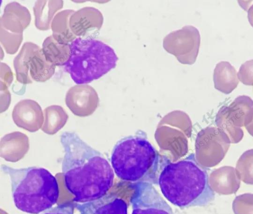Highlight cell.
Returning <instances> with one entry per match:
<instances>
[{"label": "cell", "mask_w": 253, "mask_h": 214, "mask_svg": "<svg viewBox=\"0 0 253 214\" xmlns=\"http://www.w3.org/2000/svg\"><path fill=\"white\" fill-rule=\"evenodd\" d=\"M60 142L65 152V185L75 196L73 201L84 203L106 195L113 184L114 171L105 156L74 132L63 133Z\"/></svg>", "instance_id": "6da1fadb"}, {"label": "cell", "mask_w": 253, "mask_h": 214, "mask_svg": "<svg viewBox=\"0 0 253 214\" xmlns=\"http://www.w3.org/2000/svg\"><path fill=\"white\" fill-rule=\"evenodd\" d=\"M207 172L192 153L176 162L166 160L158 179L161 191L170 203L182 209L205 206L214 198Z\"/></svg>", "instance_id": "7a4b0ae2"}, {"label": "cell", "mask_w": 253, "mask_h": 214, "mask_svg": "<svg viewBox=\"0 0 253 214\" xmlns=\"http://www.w3.org/2000/svg\"><path fill=\"white\" fill-rule=\"evenodd\" d=\"M112 168L121 180L158 184L164 164L143 132L124 137L116 143L111 156Z\"/></svg>", "instance_id": "3957f363"}, {"label": "cell", "mask_w": 253, "mask_h": 214, "mask_svg": "<svg viewBox=\"0 0 253 214\" xmlns=\"http://www.w3.org/2000/svg\"><path fill=\"white\" fill-rule=\"evenodd\" d=\"M10 180L15 207L22 212L38 214L52 208L59 198L56 178L46 169L37 167L15 169L2 165Z\"/></svg>", "instance_id": "277c9868"}, {"label": "cell", "mask_w": 253, "mask_h": 214, "mask_svg": "<svg viewBox=\"0 0 253 214\" xmlns=\"http://www.w3.org/2000/svg\"><path fill=\"white\" fill-rule=\"evenodd\" d=\"M70 44L71 55L65 70L77 84L98 79L117 65L114 50L100 40L78 37Z\"/></svg>", "instance_id": "5b68a950"}, {"label": "cell", "mask_w": 253, "mask_h": 214, "mask_svg": "<svg viewBox=\"0 0 253 214\" xmlns=\"http://www.w3.org/2000/svg\"><path fill=\"white\" fill-rule=\"evenodd\" d=\"M253 120V101L248 96L237 97L229 106L220 107L216 116L218 128L228 137L231 143H237L243 139L241 127H246Z\"/></svg>", "instance_id": "8992f818"}, {"label": "cell", "mask_w": 253, "mask_h": 214, "mask_svg": "<svg viewBox=\"0 0 253 214\" xmlns=\"http://www.w3.org/2000/svg\"><path fill=\"white\" fill-rule=\"evenodd\" d=\"M200 42L199 30L189 25L167 35L163 39V47L180 63L192 65L196 61Z\"/></svg>", "instance_id": "52a82bcc"}, {"label": "cell", "mask_w": 253, "mask_h": 214, "mask_svg": "<svg viewBox=\"0 0 253 214\" xmlns=\"http://www.w3.org/2000/svg\"><path fill=\"white\" fill-rule=\"evenodd\" d=\"M130 198L131 214H174L167 201L154 187L146 182L133 183Z\"/></svg>", "instance_id": "ba28073f"}, {"label": "cell", "mask_w": 253, "mask_h": 214, "mask_svg": "<svg viewBox=\"0 0 253 214\" xmlns=\"http://www.w3.org/2000/svg\"><path fill=\"white\" fill-rule=\"evenodd\" d=\"M99 103L95 89L87 84H78L67 92L65 103L71 112L78 116L86 117L96 110Z\"/></svg>", "instance_id": "9c48e42d"}, {"label": "cell", "mask_w": 253, "mask_h": 214, "mask_svg": "<svg viewBox=\"0 0 253 214\" xmlns=\"http://www.w3.org/2000/svg\"><path fill=\"white\" fill-rule=\"evenodd\" d=\"M12 117L18 127L30 132L41 129L44 121L41 106L31 99L22 100L17 103L13 108Z\"/></svg>", "instance_id": "30bf717a"}, {"label": "cell", "mask_w": 253, "mask_h": 214, "mask_svg": "<svg viewBox=\"0 0 253 214\" xmlns=\"http://www.w3.org/2000/svg\"><path fill=\"white\" fill-rule=\"evenodd\" d=\"M204 135L206 143L204 167L214 166L224 158L231 142L227 135L219 128H209Z\"/></svg>", "instance_id": "8fae6325"}, {"label": "cell", "mask_w": 253, "mask_h": 214, "mask_svg": "<svg viewBox=\"0 0 253 214\" xmlns=\"http://www.w3.org/2000/svg\"><path fill=\"white\" fill-rule=\"evenodd\" d=\"M103 23V16L97 8L86 6L75 11L69 20L70 28L76 36H85L99 31Z\"/></svg>", "instance_id": "7c38bea8"}, {"label": "cell", "mask_w": 253, "mask_h": 214, "mask_svg": "<svg viewBox=\"0 0 253 214\" xmlns=\"http://www.w3.org/2000/svg\"><path fill=\"white\" fill-rule=\"evenodd\" d=\"M75 207L81 214H127V206L122 199L113 195H105L99 199Z\"/></svg>", "instance_id": "4fadbf2b"}, {"label": "cell", "mask_w": 253, "mask_h": 214, "mask_svg": "<svg viewBox=\"0 0 253 214\" xmlns=\"http://www.w3.org/2000/svg\"><path fill=\"white\" fill-rule=\"evenodd\" d=\"M31 19L28 8L13 1L5 6L0 18V27L12 33L23 34L30 24Z\"/></svg>", "instance_id": "5bb4252c"}, {"label": "cell", "mask_w": 253, "mask_h": 214, "mask_svg": "<svg viewBox=\"0 0 253 214\" xmlns=\"http://www.w3.org/2000/svg\"><path fill=\"white\" fill-rule=\"evenodd\" d=\"M209 182L213 192L220 195H230L236 193L239 189L241 179L236 169L226 166L212 172Z\"/></svg>", "instance_id": "9a60e30c"}, {"label": "cell", "mask_w": 253, "mask_h": 214, "mask_svg": "<svg viewBox=\"0 0 253 214\" xmlns=\"http://www.w3.org/2000/svg\"><path fill=\"white\" fill-rule=\"evenodd\" d=\"M28 136L16 131L5 135L0 140V156L5 160L16 162L22 158L29 149Z\"/></svg>", "instance_id": "2e32d148"}, {"label": "cell", "mask_w": 253, "mask_h": 214, "mask_svg": "<svg viewBox=\"0 0 253 214\" xmlns=\"http://www.w3.org/2000/svg\"><path fill=\"white\" fill-rule=\"evenodd\" d=\"M213 79L214 88L225 94L231 93L239 82L236 69L226 61H221L216 64Z\"/></svg>", "instance_id": "e0dca14e"}, {"label": "cell", "mask_w": 253, "mask_h": 214, "mask_svg": "<svg viewBox=\"0 0 253 214\" xmlns=\"http://www.w3.org/2000/svg\"><path fill=\"white\" fill-rule=\"evenodd\" d=\"M63 6V0H37L33 7L36 28L41 31L50 29L56 13Z\"/></svg>", "instance_id": "ac0fdd59"}, {"label": "cell", "mask_w": 253, "mask_h": 214, "mask_svg": "<svg viewBox=\"0 0 253 214\" xmlns=\"http://www.w3.org/2000/svg\"><path fill=\"white\" fill-rule=\"evenodd\" d=\"M56 66L48 61L40 47L36 49L29 60V73L32 79L44 82L54 74Z\"/></svg>", "instance_id": "d6986e66"}, {"label": "cell", "mask_w": 253, "mask_h": 214, "mask_svg": "<svg viewBox=\"0 0 253 214\" xmlns=\"http://www.w3.org/2000/svg\"><path fill=\"white\" fill-rule=\"evenodd\" d=\"M42 50L46 60L57 66L65 65L71 55L70 44L57 41L52 35L44 40Z\"/></svg>", "instance_id": "ffe728a7"}, {"label": "cell", "mask_w": 253, "mask_h": 214, "mask_svg": "<svg viewBox=\"0 0 253 214\" xmlns=\"http://www.w3.org/2000/svg\"><path fill=\"white\" fill-rule=\"evenodd\" d=\"M39 47L35 43L26 42L14 58L13 66L16 79L19 82L24 84L32 83L29 73V60L33 53Z\"/></svg>", "instance_id": "44dd1931"}, {"label": "cell", "mask_w": 253, "mask_h": 214, "mask_svg": "<svg viewBox=\"0 0 253 214\" xmlns=\"http://www.w3.org/2000/svg\"><path fill=\"white\" fill-rule=\"evenodd\" d=\"M75 12L74 10L66 9L57 13L54 16L50 28L52 36L57 41L67 44L77 38L69 26L70 17Z\"/></svg>", "instance_id": "7402d4cb"}, {"label": "cell", "mask_w": 253, "mask_h": 214, "mask_svg": "<svg viewBox=\"0 0 253 214\" xmlns=\"http://www.w3.org/2000/svg\"><path fill=\"white\" fill-rule=\"evenodd\" d=\"M44 121L41 130L48 135H54L65 125L68 115L61 106L52 105L44 110Z\"/></svg>", "instance_id": "603a6c76"}, {"label": "cell", "mask_w": 253, "mask_h": 214, "mask_svg": "<svg viewBox=\"0 0 253 214\" xmlns=\"http://www.w3.org/2000/svg\"><path fill=\"white\" fill-rule=\"evenodd\" d=\"M236 169L241 180L253 185V149L244 152L238 159Z\"/></svg>", "instance_id": "cb8c5ba5"}, {"label": "cell", "mask_w": 253, "mask_h": 214, "mask_svg": "<svg viewBox=\"0 0 253 214\" xmlns=\"http://www.w3.org/2000/svg\"><path fill=\"white\" fill-rule=\"evenodd\" d=\"M23 40V34H15L0 27V41L6 52L15 54L18 50Z\"/></svg>", "instance_id": "d4e9b609"}, {"label": "cell", "mask_w": 253, "mask_h": 214, "mask_svg": "<svg viewBox=\"0 0 253 214\" xmlns=\"http://www.w3.org/2000/svg\"><path fill=\"white\" fill-rule=\"evenodd\" d=\"M232 209L234 214H253V194L236 196L233 201Z\"/></svg>", "instance_id": "484cf974"}, {"label": "cell", "mask_w": 253, "mask_h": 214, "mask_svg": "<svg viewBox=\"0 0 253 214\" xmlns=\"http://www.w3.org/2000/svg\"><path fill=\"white\" fill-rule=\"evenodd\" d=\"M239 80L246 85L253 86V59L243 63L237 73Z\"/></svg>", "instance_id": "4316f807"}, {"label": "cell", "mask_w": 253, "mask_h": 214, "mask_svg": "<svg viewBox=\"0 0 253 214\" xmlns=\"http://www.w3.org/2000/svg\"><path fill=\"white\" fill-rule=\"evenodd\" d=\"M75 205L67 203L51 208L42 214H74Z\"/></svg>", "instance_id": "83f0119b"}, {"label": "cell", "mask_w": 253, "mask_h": 214, "mask_svg": "<svg viewBox=\"0 0 253 214\" xmlns=\"http://www.w3.org/2000/svg\"><path fill=\"white\" fill-rule=\"evenodd\" d=\"M0 82L9 86L13 79L12 71L9 67L5 63H0Z\"/></svg>", "instance_id": "f1b7e54d"}, {"label": "cell", "mask_w": 253, "mask_h": 214, "mask_svg": "<svg viewBox=\"0 0 253 214\" xmlns=\"http://www.w3.org/2000/svg\"><path fill=\"white\" fill-rule=\"evenodd\" d=\"M1 111L5 110L8 107L10 102V94L7 89V86L0 82Z\"/></svg>", "instance_id": "f546056e"}, {"label": "cell", "mask_w": 253, "mask_h": 214, "mask_svg": "<svg viewBox=\"0 0 253 214\" xmlns=\"http://www.w3.org/2000/svg\"><path fill=\"white\" fill-rule=\"evenodd\" d=\"M248 18L250 24L253 27V4L248 10Z\"/></svg>", "instance_id": "4dcf8cb0"}, {"label": "cell", "mask_w": 253, "mask_h": 214, "mask_svg": "<svg viewBox=\"0 0 253 214\" xmlns=\"http://www.w3.org/2000/svg\"><path fill=\"white\" fill-rule=\"evenodd\" d=\"M248 133L253 137V120L246 127Z\"/></svg>", "instance_id": "1f68e13d"}]
</instances>
